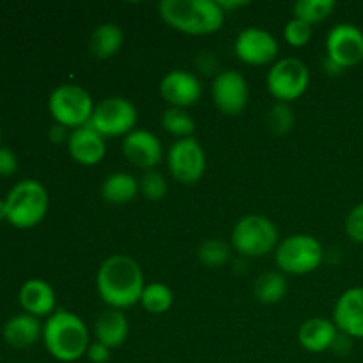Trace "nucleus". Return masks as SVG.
<instances>
[{"instance_id":"1","label":"nucleus","mask_w":363,"mask_h":363,"mask_svg":"<svg viewBox=\"0 0 363 363\" xmlns=\"http://www.w3.org/2000/svg\"><path fill=\"white\" fill-rule=\"evenodd\" d=\"M144 287L145 280L140 264L130 255H110L96 273V291L99 298L116 311L140 303Z\"/></svg>"},{"instance_id":"2","label":"nucleus","mask_w":363,"mask_h":363,"mask_svg":"<svg viewBox=\"0 0 363 363\" xmlns=\"http://www.w3.org/2000/svg\"><path fill=\"white\" fill-rule=\"evenodd\" d=\"M158 11L169 27L188 35L215 34L227 16L218 0H162Z\"/></svg>"},{"instance_id":"3","label":"nucleus","mask_w":363,"mask_h":363,"mask_svg":"<svg viewBox=\"0 0 363 363\" xmlns=\"http://www.w3.org/2000/svg\"><path fill=\"white\" fill-rule=\"evenodd\" d=\"M43 342L55 360L71 363L87 354L91 337L87 325L77 314L57 308L43 325Z\"/></svg>"},{"instance_id":"4","label":"nucleus","mask_w":363,"mask_h":363,"mask_svg":"<svg viewBox=\"0 0 363 363\" xmlns=\"http://www.w3.org/2000/svg\"><path fill=\"white\" fill-rule=\"evenodd\" d=\"M50 199L45 184L38 179H21L6 195L7 222L18 229H30L48 213Z\"/></svg>"},{"instance_id":"5","label":"nucleus","mask_w":363,"mask_h":363,"mask_svg":"<svg viewBox=\"0 0 363 363\" xmlns=\"http://www.w3.org/2000/svg\"><path fill=\"white\" fill-rule=\"evenodd\" d=\"M279 243V229L262 215L243 216L230 233V247L241 257H264Z\"/></svg>"},{"instance_id":"6","label":"nucleus","mask_w":363,"mask_h":363,"mask_svg":"<svg viewBox=\"0 0 363 363\" xmlns=\"http://www.w3.org/2000/svg\"><path fill=\"white\" fill-rule=\"evenodd\" d=\"M325 259V250L318 238L308 234H293L279 243L275 264L284 275H307L315 272Z\"/></svg>"},{"instance_id":"7","label":"nucleus","mask_w":363,"mask_h":363,"mask_svg":"<svg viewBox=\"0 0 363 363\" xmlns=\"http://www.w3.org/2000/svg\"><path fill=\"white\" fill-rule=\"evenodd\" d=\"M94 106L92 96L74 84L59 85L48 98V110L55 124L66 126L71 131L91 123Z\"/></svg>"},{"instance_id":"8","label":"nucleus","mask_w":363,"mask_h":363,"mask_svg":"<svg viewBox=\"0 0 363 363\" xmlns=\"http://www.w3.org/2000/svg\"><path fill=\"white\" fill-rule=\"evenodd\" d=\"M311 84V71L296 57L280 59L269 67L266 85L279 103H293L307 92Z\"/></svg>"},{"instance_id":"9","label":"nucleus","mask_w":363,"mask_h":363,"mask_svg":"<svg viewBox=\"0 0 363 363\" xmlns=\"http://www.w3.org/2000/svg\"><path fill=\"white\" fill-rule=\"evenodd\" d=\"M138 112L133 103L121 96H110L94 106L89 126L101 137H126L137 130Z\"/></svg>"},{"instance_id":"10","label":"nucleus","mask_w":363,"mask_h":363,"mask_svg":"<svg viewBox=\"0 0 363 363\" xmlns=\"http://www.w3.org/2000/svg\"><path fill=\"white\" fill-rule=\"evenodd\" d=\"M167 165L174 179L181 184H195L206 172V152L195 137L176 140L167 155Z\"/></svg>"},{"instance_id":"11","label":"nucleus","mask_w":363,"mask_h":363,"mask_svg":"<svg viewBox=\"0 0 363 363\" xmlns=\"http://www.w3.org/2000/svg\"><path fill=\"white\" fill-rule=\"evenodd\" d=\"M234 53L241 62L248 66L275 64L279 57V41L266 28L247 27L238 34L234 41Z\"/></svg>"},{"instance_id":"12","label":"nucleus","mask_w":363,"mask_h":363,"mask_svg":"<svg viewBox=\"0 0 363 363\" xmlns=\"http://www.w3.org/2000/svg\"><path fill=\"white\" fill-rule=\"evenodd\" d=\"M211 94L216 108L230 117L243 113L250 98L247 80L240 71L234 69L220 71L216 74L211 85Z\"/></svg>"},{"instance_id":"13","label":"nucleus","mask_w":363,"mask_h":363,"mask_svg":"<svg viewBox=\"0 0 363 363\" xmlns=\"http://www.w3.org/2000/svg\"><path fill=\"white\" fill-rule=\"evenodd\" d=\"M326 57L342 69L353 67L363 60V32L353 23H339L328 32Z\"/></svg>"},{"instance_id":"14","label":"nucleus","mask_w":363,"mask_h":363,"mask_svg":"<svg viewBox=\"0 0 363 363\" xmlns=\"http://www.w3.org/2000/svg\"><path fill=\"white\" fill-rule=\"evenodd\" d=\"M123 155L137 169L152 170L163 160V145L155 133L133 130L123 138Z\"/></svg>"},{"instance_id":"15","label":"nucleus","mask_w":363,"mask_h":363,"mask_svg":"<svg viewBox=\"0 0 363 363\" xmlns=\"http://www.w3.org/2000/svg\"><path fill=\"white\" fill-rule=\"evenodd\" d=\"M160 94L174 108L186 110L201 99L202 84L190 71L174 69L160 82Z\"/></svg>"},{"instance_id":"16","label":"nucleus","mask_w":363,"mask_h":363,"mask_svg":"<svg viewBox=\"0 0 363 363\" xmlns=\"http://www.w3.org/2000/svg\"><path fill=\"white\" fill-rule=\"evenodd\" d=\"M337 330L350 339H363V287L344 291L333 308Z\"/></svg>"},{"instance_id":"17","label":"nucleus","mask_w":363,"mask_h":363,"mask_svg":"<svg viewBox=\"0 0 363 363\" xmlns=\"http://www.w3.org/2000/svg\"><path fill=\"white\" fill-rule=\"evenodd\" d=\"M66 145L71 158L84 167L98 165L99 162H103L106 155L105 137H101L89 124L71 131L69 140H67Z\"/></svg>"},{"instance_id":"18","label":"nucleus","mask_w":363,"mask_h":363,"mask_svg":"<svg viewBox=\"0 0 363 363\" xmlns=\"http://www.w3.org/2000/svg\"><path fill=\"white\" fill-rule=\"evenodd\" d=\"M21 308L25 314H30L34 318H50L57 311V296L53 287L43 279L25 280L18 293Z\"/></svg>"},{"instance_id":"19","label":"nucleus","mask_w":363,"mask_h":363,"mask_svg":"<svg viewBox=\"0 0 363 363\" xmlns=\"http://www.w3.org/2000/svg\"><path fill=\"white\" fill-rule=\"evenodd\" d=\"M335 323L325 318L307 319L298 330V340L308 353H325L332 350L339 337Z\"/></svg>"},{"instance_id":"20","label":"nucleus","mask_w":363,"mask_h":363,"mask_svg":"<svg viewBox=\"0 0 363 363\" xmlns=\"http://www.w3.org/2000/svg\"><path fill=\"white\" fill-rule=\"evenodd\" d=\"M130 333V323L123 311L108 308L101 312L94 323V337L98 342L105 344L110 350L121 347L128 339Z\"/></svg>"},{"instance_id":"21","label":"nucleus","mask_w":363,"mask_h":363,"mask_svg":"<svg viewBox=\"0 0 363 363\" xmlns=\"http://www.w3.org/2000/svg\"><path fill=\"white\" fill-rule=\"evenodd\" d=\"M2 337L11 347L25 350L38 342L39 337H43V325L38 318L23 312L7 319L2 328Z\"/></svg>"},{"instance_id":"22","label":"nucleus","mask_w":363,"mask_h":363,"mask_svg":"<svg viewBox=\"0 0 363 363\" xmlns=\"http://www.w3.org/2000/svg\"><path fill=\"white\" fill-rule=\"evenodd\" d=\"M124 32L117 23H101L92 30L89 52L94 59L108 60L123 48Z\"/></svg>"},{"instance_id":"23","label":"nucleus","mask_w":363,"mask_h":363,"mask_svg":"<svg viewBox=\"0 0 363 363\" xmlns=\"http://www.w3.org/2000/svg\"><path fill=\"white\" fill-rule=\"evenodd\" d=\"M138 194H140L138 179L128 172L110 174L101 184V197L108 204H128V202L135 201Z\"/></svg>"},{"instance_id":"24","label":"nucleus","mask_w":363,"mask_h":363,"mask_svg":"<svg viewBox=\"0 0 363 363\" xmlns=\"http://www.w3.org/2000/svg\"><path fill=\"white\" fill-rule=\"evenodd\" d=\"M287 280L280 272H266L257 277L254 284V294L257 301L264 305H275L286 298Z\"/></svg>"},{"instance_id":"25","label":"nucleus","mask_w":363,"mask_h":363,"mask_svg":"<svg viewBox=\"0 0 363 363\" xmlns=\"http://www.w3.org/2000/svg\"><path fill=\"white\" fill-rule=\"evenodd\" d=\"M174 303V293L169 286L162 282L145 284L140 296V305L149 314H165Z\"/></svg>"},{"instance_id":"26","label":"nucleus","mask_w":363,"mask_h":363,"mask_svg":"<svg viewBox=\"0 0 363 363\" xmlns=\"http://www.w3.org/2000/svg\"><path fill=\"white\" fill-rule=\"evenodd\" d=\"M230 254H233V247L223 240H220V238H211V240L202 241L197 250L199 261L209 269H218L223 264H227Z\"/></svg>"},{"instance_id":"27","label":"nucleus","mask_w":363,"mask_h":363,"mask_svg":"<svg viewBox=\"0 0 363 363\" xmlns=\"http://www.w3.org/2000/svg\"><path fill=\"white\" fill-rule=\"evenodd\" d=\"M162 126L167 133L174 135L177 140L191 138L195 133V121L184 108H167L162 116Z\"/></svg>"},{"instance_id":"28","label":"nucleus","mask_w":363,"mask_h":363,"mask_svg":"<svg viewBox=\"0 0 363 363\" xmlns=\"http://www.w3.org/2000/svg\"><path fill=\"white\" fill-rule=\"evenodd\" d=\"M333 9H335L333 0H300L293 6V14L305 23L315 25L326 20Z\"/></svg>"},{"instance_id":"29","label":"nucleus","mask_w":363,"mask_h":363,"mask_svg":"<svg viewBox=\"0 0 363 363\" xmlns=\"http://www.w3.org/2000/svg\"><path fill=\"white\" fill-rule=\"evenodd\" d=\"M138 186H140V194L151 202L162 201L169 194V183H167L165 176L155 169L145 170L142 174L138 179Z\"/></svg>"},{"instance_id":"30","label":"nucleus","mask_w":363,"mask_h":363,"mask_svg":"<svg viewBox=\"0 0 363 363\" xmlns=\"http://www.w3.org/2000/svg\"><path fill=\"white\" fill-rule=\"evenodd\" d=\"M266 121H268V126L273 133L286 135L289 133L294 126V112L289 106V103L277 101L275 105L269 108Z\"/></svg>"},{"instance_id":"31","label":"nucleus","mask_w":363,"mask_h":363,"mask_svg":"<svg viewBox=\"0 0 363 363\" xmlns=\"http://www.w3.org/2000/svg\"><path fill=\"white\" fill-rule=\"evenodd\" d=\"M284 39L293 48H303L312 39V25L293 18L291 21H287L286 28H284Z\"/></svg>"},{"instance_id":"32","label":"nucleus","mask_w":363,"mask_h":363,"mask_svg":"<svg viewBox=\"0 0 363 363\" xmlns=\"http://www.w3.org/2000/svg\"><path fill=\"white\" fill-rule=\"evenodd\" d=\"M346 234L351 241L363 245V202L354 206L346 218Z\"/></svg>"},{"instance_id":"33","label":"nucleus","mask_w":363,"mask_h":363,"mask_svg":"<svg viewBox=\"0 0 363 363\" xmlns=\"http://www.w3.org/2000/svg\"><path fill=\"white\" fill-rule=\"evenodd\" d=\"M18 170V156L13 149L0 145V176L9 177Z\"/></svg>"},{"instance_id":"34","label":"nucleus","mask_w":363,"mask_h":363,"mask_svg":"<svg viewBox=\"0 0 363 363\" xmlns=\"http://www.w3.org/2000/svg\"><path fill=\"white\" fill-rule=\"evenodd\" d=\"M85 357H87L92 363H108L110 358H112V350L106 347L105 344L94 340V342H91V346H89Z\"/></svg>"},{"instance_id":"35","label":"nucleus","mask_w":363,"mask_h":363,"mask_svg":"<svg viewBox=\"0 0 363 363\" xmlns=\"http://www.w3.org/2000/svg\"><path fill=\"white\" fill-rule=\"evenodd\" d=\"M69 135H71V130H67L66 126H60V124H53L48 131L50 142H53V144H57V145L67 144V140H69Z\"/></svg>"},{"instance_id":"36","label":"nucleus","mask_w":363,"mask_h":363,"mask_svg":"<svg viewBox=\"0 0 363 363\" xmlns=\"http://www.w3.org/2000/svg\"><path fill=\"white\" fill-rule=\"evenodd\" d=\"M323 67H325L326 69V73H330V74H340L342 73V67L340 66H337L335 62H333V60H330L328 57H326L325 60H323Z\"/></svg>"},{"instance_id":"37","label":"nucleus","mask_w":363,"mask_h":363,"mask_svg":"<svg viewBox=\"0 0 363 363\" xmlns=\"http://www.w3.org/2000/svg\"><path fill=\"white\" fill-rule=\"evenodd\" d=\"M218 4L222 6V9L225 11V14L229 13L230 9H238V7L247 6V2H229V0H225V2H223V0H218Z\"/></svg>"},{"instance_id":"38","label":"nucleus","mask_w":363,"mask_h":363,"mask_svg":"<svg viewBox=\"0 0 363 363\" xmlns=\"http://www.w3.org/2000/svg\"><path fill=\"white\" fill-rule=\"evenodd\" d=\"M7 220V208H6V199H0V222Z\"/></svg>"},{"instance_id":"39","label":"nucleus","mask_w":363,"mask_h":363,"mask_svg":"<svg viewBox=\"0 0 363 363\" xmlns=\"http://www.w3.org/2000/svg\"><path fill=\"white\" fill-rule=\"evenodd\" d=\"M0 140H2V130H0Z\"/></svg>"}]
</instances>
